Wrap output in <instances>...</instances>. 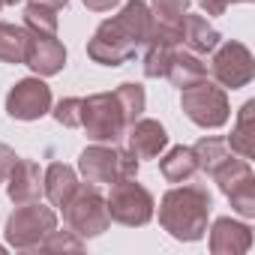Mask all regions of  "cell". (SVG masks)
I'll return each mask as SVG.
<instances>
[{
    "label": "cell",
    "instance_id": "ba28073f",
    "mask_svg": "<svg viewBox=\"0 0 255 255\" xmlns=\"http://www.w3.org/2000/svg\"><path fill=\"white\" fill-rule=\"evenodd\" d=\"M105 204H108L111 222H120L126 228H141L156 213V201H153L150 189L141 186L135 177L111 183V192L105 195Z\"/></svg>",
    "mask_w": 255,
    "mask_h": 255
},
{
    "label": "cell",
    "instance_id": "e0dca14e",
    "mask_svg": "<svg viewBox=\"0 0 255 255\" xmlns=\"http://www.w3.org/2000/svg\"><path fill=\"white\" fill-rule=\"evenodd\" d=\"M165 78L174 84V87H189V84H195V81H201V78H207V63L198 57V54H192V51H186V48H174V54H171V60H168V69H165Z\"/></svg>",
    "mask_w": 255,
    "mask_h": 255
},
{
    "label": "cell",
    "instance_id": "7402d4cb",
    "mask_svg": "<svg viewBox=\"0 0 255 255\" xmlns=\"http://www.w3.org/2000/svg\"><path fill=\"white\" fill-rule=\"evenodd\" d=\"M114 96H117V102H120V108H123V117H126V123H129V126L144 114L147 96H144V87H141V84L126 81V84H120V87L114 90Z\"/></svg>",
    "mask_w": 255,
    "mask_h": 255
},
{
    "label": "cell",
    "instance_id": "1f68e13d",
    "mask_svg": "<svg viewBox=\"0 0 255 255\" xmlns=\"http://www.w3.org/2000/svg\"><path fill=\"white\" fill-rule=\"evenodd\" d=\"M15 3H21V0H3V6H15Z\"/></svg>",
    "mask_w": 255,
    "mask_h": 255
},
{
    "label": "cell",
    "instance_id": "ac0fdd59",
    "mask_svg": "<svg viewBox=\"0 0 255 255\" xmlns=\"http://www.w3.org/2000/svg\"><path fill=\"white\" fill-rule=\"evenodd\" d=\"M225 144L231 147V153H237L243 159L255 156V99L243 102V108L237 111V123Z\"/></svg>",
    "mask_w": 255,
    "mask_h": 255
},
{
    "label": "cell",
    "instance_id": "cb8c5ba5",
    "mask_svg": "<svg viewBox=\"0 0 255 255\" xmlns=\"http://www.w3.org/2000/svg\"><path fill=\"white\" fill-rule=\"evenodd\" d=\"M24 27L30 33H45V36H57V9L30 3L24 9Z\"/></svg>",
    "mask_w": 255,
    "mask_h": 255
},
{
    "label": "cell",
    "instance_id": "ffe728a7",
    "mask_svg": "<svg viewBox=\"0 0 255 255\" xmlns=\"http://www.w3.org/2000/svg\"><path fill=\"white\" fill-rule=\"evenodd\" d=\"M27 36V27L0 21V63H24Z\"/></svg>",
    "mask_w": 255,
    "mask_h": 255
},
{
    "label": "cell",
    "instance_id": "4fadbf2b",
    "mask_svg": "<svg viewBox=\"0 0 255 255\" xmlns=\"http://www.w3.org/2000/svg\"><path fill=\"white\" fill-rule=\"evenodd\" d=\"M210 252L213 255H243L252 246V228L231 216H219L210 228Z\"/></svg>",
    "mask_w": 255,
    "mask_h": 255
},
{
    "label": "cell",
    "instance_id": "52a82bcc",
    "mask_svg": "<svg viewBox=\"0 0 255 255\" xmlns=\"http://www.w3.org/2000/svg\"><path fill=\"white\" fill-rule=\"evenodd\" d=\"M180 108L201 129H219V126L228 123V114H231L225 87H219L210 78H201V81L183 87L180 90Z\"/></svg>",
    "mask_w": 255,
    "mask_h": 255
},
{
    "label": "cell",
    "instance_id": "836d02e7",
    "mask_svg": "<svg viewBox=\"0 0 255 255\" xmlns=\"http://www.w3.org/2000/svg\"><path fill=\"white\" fill-rule=\"evenodd\" d=\"M0 9H3V0H0Z\"/></svg>",
    "mask_w": 255,
    "mask_h": 255
},
{
    "label": "cell",
    "instance_id": "5b68a950",
    "mask_svg": "<svg viewBox=\"0 0 255 255\" xmlns=\"http://www.w3.org/2000/svg\"><path fill=\"white\" fill-rule=\"evenodd\" d=\"M78 171L84 180L102 186V183H117V180H126V177H135L138 174V159L123 150L117 144H87L81 153H78Z\"/></svg>",
    "mask_w": 255,
    "mask_h": 255
},
{
    "label": "cell",
    "instance_id": "d6a6232c",
    "mask_svg": "<svg viewBox=\"0 0 255 255\" xmlns=\"http://www.w3.org/2000/svg\"><path fill=\"white\" fill-rule=\"evenodd\" d=\"M231 3H249V0H228V6H231Z\"/></svg>",
    "mask_w": 255,
    "mask_h": 255
},
{
    "label": "cell",
    "instance_id": "4316f807",
    "mask_svg": "<svg viewBox=\"0 0 255 255\" xmlns=\"http://www.w3.org/2000/svg\"><path fill=\"white\" fill-rule=\"evenodd\" d=\"M54 120L60 126H66V129H78V96H66L54 105Z\"/></svg>",
    "mask_w": 255,
    "mask_h": 255
},
{
    "label": "cell",
    "instance_id": "2e32d148",
    "mask_svg": "<svg viewBox=\"0 0 255 255\" xmlns=\"http://www.w3.org/2000/svg\"><path fill=\"white\" fill-rule=\"evenodd\" d=\"M75 186H78V174L72 165L51 162L42 171V195L51 201V207H63L69 201V195L75 192Z\"/></svg>",
    "mask_w": 255,
    "mask_h": 255
},
{
    "label": "cell",
    "instance_id": "e575fe53",
    "mask_svg": "<svg viewBox=\"0 0 255 255\" xmlns=\"http://www.w3.org/2000/svg\"><path fill=\"white\" fill-rule=\"evenodd\" d=\"M0 252H3V246H0Z\"/></svg>",
    "mask_w": 255,
    "mask_h": 255
},
{
    "label": "cell",
    "instance_id": "9a60e30c",
    "mask_svg": "<svg viewBox=\"0 0 255 255\" xmlns=\"http://www.w3.org/2000/svg\"><path fill=\"white\" fill-rule=\"evenodd\" d=\"M219 42H222L219 30H216L204 15H189V12L183 15V39H180V45H183L186 51L204 57V54H210Z\"/></svg>",
    "mask_w": 255,
    "mask_h": 255
},
{
    "label": "cell",
    "instance_id": "8fae6325",
    "mask_svg": "<svg viewBox=\"0 0 255 255\" xmlns=\"http://www.w3.org/2000/svg\"><path fill=\"white\" fill-rule=\"evenodd\" d=\"M24 63L33 69V75L51 78V75H57L66 66V48H63V42L57 36L30 33L27 36V48H24Z\"/></svg>",
    "mask_w": 255,
    "mask_h": 255
},
{
    "label": "cell",
    "instance_id": "7c38bea8",
    "mask_svg": "<svg viewBox=\"0 0 255 255\" xmlns=\"http://www.w3.org/2000/svg\"><path fill=\"white\" fill-rule=\"evenodd\" d=\"M126 141H129V153L135 159H156L168 147V132L159 120L138 117L129 129H126Z\"/></svg>",
    "mask_w": 255,
    "mask_h": 255
},
{
    "label": "cell",
    "instance_id": "277c9868",
    "mask_svg": "<svg viewBox=\"0 0 255 255\" xmlns=\"http://www.w3.org/2000/svg\"><path fill=\"white\" fill-rule=\"evenodd\" d=\"M63 210V222L69 231H75L81 240L87 237H99L102 231H108L111 216H108V204L105 195L99 192L96 183H78L75 192L69 195V201L60 207Z\"/></svg>",
    "mask_w": 255,
    "mask_h": 255
},
{
    "label": "cell",
    "instance_id": "f546056e",
    "mask_svg": "<svg viewBox=\"0 0 255 255\" xmlns=\"http://www.w3.org/2000/svg\"><path fill=\"white\" fill-rule=\"evenodd\" d=\"M81 3L90 9V12H108L111 6H117L120 0H81Z\"/></svg>",
    "mask_w": 255,
    "mask_h": 255
},
{
    "label": "cell",
    "instance_id": "4dcf8cb0",
    "mask_svg": "<svg viewBox=\"0 0 255 255\" xmlns=\"http://www.w3.org/2000/svg\"><path fill=\"white\" fill-rule=\"evenodd\" d=\"M30 3H39V6H48V9H63L69 0H30Z\"/></svg>",
    "mask_w": 255,
    "mask_h": 255
},
{
    "label": "cell",
    "instance_id": "83f0119b",
    "mask_svg": "<svg viewBox=\"0 0 255 255\" xmlns=\"http://www.w3.org/2000/svg\"><path fill=\"white\" fill-rule=\"evenodd\" d=\"M15 162H18L15 150L9 144H0V183H6V177H9V171H12Z\"/></svg>",
    "mask_w": 255,
    "mask_h": 255
},
{
    "label": "cell",
    "instance_id": "9c48e42d",
    "mask_svg": "<svg viewBox=\"0 0 255 255\" xmlns=\"http://www.w3.org/2000/svg\"><path fill=\"white\" fill-rule=\"evenodd\" d=\"M210 72L219 87L225 90H240L255 78V57L243 42L225 39L210 51Z\"/></svg>",
    "mask_w": 255,
    "mask_h": 255
},
{
    "label": "cell",
    "instance_id": "6da1fadb",
    "mask_svg": "<svg viewBox=\"0 0 255 255\" xmlns=\"http://www.w3.org/2000/svg\"><path fill=\"white\" fill-rule=\"evenodd\" d=\"M150 21H153V15L144 0L123 3V9L117 15L105 18L96 27V33L87 39V57L102 66H123L147 45Z\"/></svg>",
    "mask_w": 255,
    "mask_h": 255
},
{
    "label": "cell",
    "instance_id": "484cf974",
    "mask_svg": "<svg viewBox=\"0 0 255 255\" xmlns=\"http://www.w3.org/2000/svg\"><path fill=\"white\" fill-rule=\"evenodd\" d=\"M84 249V240L75 234V231H51L45 240H42V246H39V252H81Z\"/></svg>",
    "mask_w": 255,
    "mask_h": 255
},
{
    "label": "cell",
    "instance_id": "f1b7e54d",
    "mask_svg": "<svg viewBox=\"0 0 255 255\" xmlns=\"http://www.w3.org/2000/svg\"><path fill=\"white\" fill-rule=\"evenodd\" d=\"M198 3H201V9L207 15H222L228 9V0H198Z\"/></svg>",
    "mask_w": 255,
    "mask_h": 255
},
{
    "label": "cell",
    "instance_id": "30bf717a",
    "mask_svg": "<svg viewBox=\"0 0 255 255\" xmlns=\"http://www.w3.org/2000/svg\"><path fill=\"white\" fill-rule=\"evenodd\" d=\"M51 111V87L39 78H21L6 93V114L12 120H39Z\"/></svg>",
    "mask_w": 255,
    "mask_h": 255
},
{
    "label": "cell",
    "instance_id": "5bb4252c",
    "mask_svg": "<svg viewBox=\"0 0 255 255\" xmlns=\"http://www.w3.org/2000/svg\"><path fill=\"white\" fill-rule=\"evenodd\" d=\"M6 195L12 204H27L39 201L42 195V171L33 159H18L6 177Z\"/></svg>",
    "mask_w": 255,
    "mask_h": 255
},
{
    "label": "cell",
    "instance_id": "3957f363",
    "mask_svg": "<svg viewBox=\"0 0 255 255\" xmlns=\"http://www.w3.org/2000/svg\"><path fill=\"white\" fill-rule=\"evenodd\" d=\"M78 129H84L90 141L117 144L129 129V123L114 93H90L84 99L78 96Z\"/></svg>",
    "mask_w": 255,
    "mask_h": 255
},
{
    "label": "cell",
    "instance_id": "44dd1931",
    "mask_svg": "<svg viewBox=\"0 0 255 255\" xmlns=\"http://www.w3.org/2000/svg\"><path fill=\"white\" fill-rule=\"evenodd\" d=\"M192 153H195L198 171L213 174V171H216L228 156H231V147L225 144V138H213V135H207V138H201V141L192 147Z\"/></svg>",
    "mask_w": 255,
    "mask_h": 255
},
{
    "label": "cell",
    "instance_id": "d6986e66",
    "mask_svg": "<svg viewBox=\"0 0 255 255\" xmlns=\"http://www.w3.org/2000/svg\"><path fill=\"white\" fill-rule=\"evenodd\" d=\"M159 171L168 183H189L195 174H198V162H195V153L192 147L186 144H177L171 147L162 159H159Z\"/></svg>",
    "mask_w": 255,
    "mask_h": 255
},
{
    "label": "cell",
    "instance_id": "d4e9b609",
    "mask_svg": "<svg viewBox=\"0 0 255 255\" xmlns=\"http://www.w3.org/2000/svg\"><path fill=\"white\" fill-rule=\"evenodd\" d=\"M150 15L165 24H183V15L189 9V0H150Z\"/></svg>",
    "mask_w": 255,
    "mask_h": 255
},
{
    "label": "cell",
    "instance_id": "8992f818",
    "mask_svg": "<svg viewBox=\"0 0 255 255\" xmlns=\"http://www.w3.org/2000/svg\"><path fill=\"white\" fill-rule=\"evenodd\" d=\"M57 228V213L54 207H45L39 201H27V204H15V210L6 219V243L18 252H33L42 246V240Z\"/></svg>",
    "mask_w": 255,
    "mask_h": 255
},
{
    "label": "cell",
    "instance_id": "7a4b0ae2",
    "mask_svg": "<svg viewBox=\"0 0 255 255\" xmlns=\"http://www.w3.org/2000/svg\"><path fill=\"white\" fill-rule=\"evenodd\" d=\"M210 192L204 186H174L159 201V225L180 243H195L207 234Z\"/></svg>",
    "mask_w": 255,
    "mask_h": 255
},
{
    "label": "cell",
    "instance_id": "603a6c76",
    "mask_svg": "<svg viewBox=\"0 0 255 255\" xmlns=\"http://www.w3.org/2000/svg\"><path fill=\"white\" fill-rule=\"evenodd\" d=\"M177 45H162V42H147L144 45V75L147 78H165V69H168V60L174 54Z\"/></svg>",
    "mask_w": 255,
    "mask_h": 255
}]
</instances>
